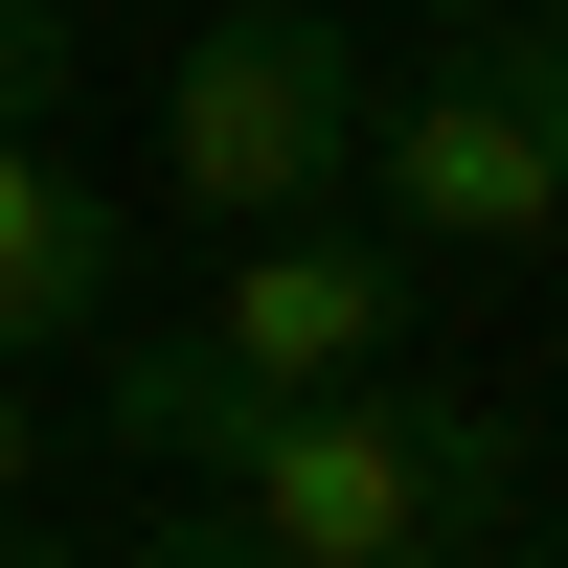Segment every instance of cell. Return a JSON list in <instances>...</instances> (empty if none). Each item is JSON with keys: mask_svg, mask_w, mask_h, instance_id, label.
<instances>
[{"mask_svg": "<svg viewBox=\"0 0 568 568\" xmlns=\"http://www.w3.org/2000/svg\"><path fill=\"white\" fill-rule=\"evenodd\" d=\"M342 182L409 227V251H478V273H500V251H546V227H568V114H546V91H500L478 45H455L409 114H364Z\"/></svg>", "mask_w": 568, "mask_h": 568, "instance_id": "3", "label": "cell"}, {"mask_svg": "<svg viewBox=\"0 0 568 568\" xmlns=\"http://www.w3.org/2000/svg\"><path fill=\"white\" fill-rule=\"evenodd\" d=\"M114 318V205H91V160L69 136H0V342H91Z\"/></svg>", "mask_w": 568, "mask_h": 568, "instance_id": "5", "label": "cell"}, {"mask_svg": "<svg viewBox=\"0 0 568 568\" xmlns=\"http://www.w3.org/2000/svg\"><path fill=\"white\" fill-rule=\"evenodd\" d=\"M546 546H568V524H546Z\"/></svg>", "mask_w": 568, "mask_h": 568, "instance_id": "9", "label": "cell"}, {"mask_svg": "<svg viewBox=\"0 0 568 568\" xmlns=\"http://www.w3.org/2000/svg\"><path fill=\"white\" fill-rule=\"evenodd\" d=\"M45 500V387H23V342H0V524Z\"/></svg>", "mask_w": 568, "mask_h": 568, "instance_id": "8", "label": "cell"}, {"mask_svg": "<svg viewBox=\"0 0 568 568\" xmlns=\"http://www.w3.org/2000/svg\"><path fill=\"white\" fill-rule=\"evenodd\" d=\"M409 296H433V251H409V227H318V205H273L251 251H227L205 342L251 364V387H364V364H409Z\"/></svg>", "mask_w": 568, "mask_h": 568, "instance_id": "4", "label": "cell"}, {"mask_svg": "<svg viewBox=\"0 0 568 568\" xmlns=\"http://www.w3.org/2000/svg\"><path fill=\"white\" fill-rule=\"evenodd\" d=\"M342 160H364V23H318V0H227V23L160 69V182L205 227L342 205Z\"/></svg>", "mask_w": 568, "mask_h": 568, "instance_id": "2", "label": "cell"}, {"mask_svg": "<svg viewBox=\"0 0 568 568\" xmlns=\"http://www.w3.org/2000/svg\"><path fill=\"white\" fill-rule=\"evenodd\" d=\"M273 409H296V387H251L205 318H182V342H91V433H114V455H160V478H227Z\"/></svg>", "mask_w": 568, "mask_h": 568, "instance_id": "6", "label": "cell"}, {"mask_svg": "<svg viewBox=\"0 0 568 568\" xmlns=\"http://www.w3.org/2000/svg\"><path fill=\"white\" fill-rule=\"evenodd\" d=\"M69 69H91V0H0V136H69Z\"/></svg>", "mask_w": 568, "mask_h": 568, "instance_id": "7", "label": "cell"}, {"mask_svg": "<svg viewBox=\"0 0 568 568\" xmlns=\"http://www.w3.org/2000/svg\"><path fill=\"white\" fill-rule=\"evenodd\" d=\"M500 524H524V409L387 387V364L364 387H296L182 500V546H227V568H433V546H500Z\"/></svg>", "mask_w": 568, "mask_h": 568, "instance_id": "1", "label": "cell"}]
</instances>
